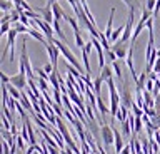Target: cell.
Listing matches in <instances>:
<instances>
[{"label": "cell", "instance_id": "1", "mask_svg": "<svg viewBox=\"0 0 160 154\" xmlns=\"http://www.w3.org/2000/svg\"><path fill=\"white\" fill-rule=\"evenodd\" d=\"M120 101H122V106L128 107V109H132L133 104H135L132 91H130V87H128V81H125L123 86H122V96H120Z\"/></svg>", "mask_w": 160, "mask_h": 154}, {"label": "cell", "instance_id": "2", "mask_svg": "<svg viewBox=\"0 0 160 154\" xmlns=\"http://www.w3.org/2000/svg\"><path fill=\"white\" fill-rule=\"evenodd\" d=\"M100 129H102V137H103V144L107 147H110L112 144H115V134H113V127L107 126V124H100Z\"/></svg>", "mask_w": 160, "mask_h": 154}, {"label": "cell", "instance_id": "3", "mask_svg": "<svg viewBox=\"0 0 160 154\" xmlns=\"http://www.w3.org/2000/svg\"><path fill=\"white\" fill-rule=\"evenodd\" d=\"M10 84H12L13 87H17L18 91H25L28 86V77H27V74H22V72H18L17 76H12L10 77Z\"/></svg>", "mask_w": 160, "mask_h": 154}, {"label": "cell", "instance_id": "4", "mask_svg": "<svg viewBox=\"0 0 160 154\" xmlns=\"http://www.w3.org/2000/svg\"><path fill=\"white\" fill-rule=\"evenodd\" d=\"M33 22L37 24V27H38L40 30L43 32V35L47 37V40H48V42H52L53 39H55V37H53V32H55V30H53V27L50 25V24H47V22H45L42 17H40V19H37V20H33Z\"/></svg>", "mask_w": 160, "mask_h": 154}, {"label": "cell", "instance_id": "5", "mask_svg": "<svg viewBox=\"0 0 160 154\" xmlns=\"http://www.w3.org/2000/svg\"><path fill=\"white\" fill-rule=\"evenodd\" d=\"M45 49H47V54L50 56V61H52V64H53V67L57 69V64H58V56L62 52H60V49L55 45L53 42H47L45 44Z\"/></svg>", "mask_w": 160, "mask_h": 154}, {"label": "cell", "instance_id": "6", "mask_svg": "<svg viewBox=\"0 0 160 154\" xmlns=\"http://www.w3.org/2000/svg\"><path fill=\"white\" fill-rule=\"evenodd\" d=\"M127 45H128V42L118 40V42H115L113 45H112V50L117 54L118 59H127V56H128V50H127L128 47Z\"/></svg>", "mask_w": 160, "mask_h": 154}, {"label": "cell", "instance_id": "7", "mask_svg": "<svg viewBox=\"0 0 160 154\" xmlns=\"http://www.w3.org/2000/svg\"><path fill=\"white\" fill-rule=\"evenodd\" d=\"M37 10L42 13V19L47 24H50V25H52L53 24V20H55V17H53V12H52V5H50V3L47 2V5L45 7H42V8H37Z\"/></svg>", "mask_w": 160, "mask_h": 154}, {"label": "cell", "instance_id": "8", "mask_svg": "<svg viewBox=\"0 0 160 154\" xmlns=\"http://www.w3.org/2000/svg\"><path fill=\"white\" fill-rule=\"evenodd\" d=\"M123 3L132 12H135V13H137L138 10H143V8H145V2H143V0H123Z\"/></svg>", "mask_w": 160, "mask_h": 154}, {"label": "cell", "instance_id": "9", "mask_svg": "<svg viewBox=\"0 0 160 154\" xmlns=\"http://www.w3.org/2000/svg\"><path fill=\"white\" fill-rule=\"evenodd\" d=\"M113 134H115V152L117 154H120L122 152V149L125 147V144H123V139H122V132L120 131H117V129H113Z\"/></svg>", "mask_w": 160, "mask_h": 154}, {"label": "cell", "instance_id": "10", "mask_svg": "<svg viewBox=\"0 0 160 154\" xmlns=\"http://www.w3.org/2000/svg\"><path fill=\"white\" fill-rule=\"evenodd\" d=\"M28 35H30V37H33L35 40L42 42L43 45L48 42V40H47V37L43 35V32H42V30H37V29H28Z\"/></svg>", "mask_w": 160, "mask_h": 154}, {"label": "cell", "instance_id": "11", "mask_svg": "<svg viewBox=\"0 0 160 154\" xmlns=\"http://www.w3.org/2000/svg\"><path fill=\"white\" fill-rule=\"evenodd\" d=\"M25 124H27V129H28V139H30V146H37V137H35V129L32 126V122H30V119L27 117L25 119Z\"/></svg>", "mask_w": 160, "mask_h": 154}, {"label": "cell", "instance_id": "12", "mask_svg": "<svg viewBox=\"0 0 160 154\" xmlns=\"http://www.w3.org/2000/svg\"><path fill=\"white\" fill-rule=\"evenodd\" d=\"M52 12H53V17H55V20H62V19H65L63 8L60 7V3H58V2L52 3Z\"/></svg>", "mask_w": 160, "mask_h": 154}, {"label": "cell", "instance_id": "13", "mask_svg": "<svg viewBox=\"0 0 160 154\" xmlns=\"http://www.w3.org/2000/svg\"><path fill=\"white\" fill-rule=\"evenodd\" d=\"M113 15H115V8H112L110 10V17H108V22H107V29H105V37L107 39H110L112 37V34H113V30H112V25H113Z\"/></svg>", "mask_w": 160, "mask_h": 154}, {"label": "cell", "instance_id": "14", "mask_svg": "<svg viewBox=\"0 0 160 154\" xmlns=\"http://www.w3.org/2000/svg\"><path fill=\"white\" fill-rule=\"evenodd\" d=\"M143 101H145V104H147V107L155 109V97L152 96L150 91H143Z\"/></svg>", "mask_w": 160, "mask_h": 154}, {"label": "cell", "instance_id": "15", "mask_svg": "<svg viewBox=\"0 0 160 154\" xmlns=\"http://www.w3.org/2000/svg\"><path fill=\"white\" fill-rule=\"evenodd\" d=\"M97 107H98V112H100V114H103V116H110V109L103 104L102 96H98V97H97Z\"/></svg>", "mask_w": 160, "mask_h": 154}, {"label": "cell", "instance_id": "16", "mask_svg": "<svg viewBox=\"0 0 160 154\" xmlns=\"http://www.w3.org/2000/svg\"><path fill=\"white\" fill-rule=\"evenodd\" d=\"M82 59H83V67H85V74L90 76V72H92V69H90V61H88V52L82 49Z\"/></svg>", "mask_w": 160, "mask_h": 154}, {"label": "cell", "instance_id": "17", "mask_svg": "<svg viewBox=\"0 0 160 154\" xmlns=\"http://www.w3.org/2000/svg\"><path fill=\"white\" fill-rule=\"evenodd\" d=\"M112 76H113V72H112V67L110 66H105L102 71H100V77H102L105 82H107L108 79H112Z\"/></svg>", "mask_w": 160, "mask_h": 154}, {"label": "cell", "instance_id": "18", "mask_svg": "<svg viewBox=\"0 0 160 154\" xmlns=\"http://www.w3.org/2000/svg\"><path fill=\"white\" fill-rule=\"evenodd\" d=\"M8 92H10V96H12L13 99H17V101H20V99H22V91H18L17 87H13L12 84H8Z\"/></svg>", "mask_w": 160, "mask_h": 154}, {"label": "cell", "instance_id": "19", "mask_svg": "<svg viewBox=\"0 0 160 154\" xmlns=\"http://www.w3.org/2000/svg\"><path fill=\"white\" fill-rule=\"evenodd\" d=\"M102 82H103V79L102 77H97V79H95V82H93V92H95V96H100V91H102Z\"/></svg>", "mask_w": 160, "mask_h": 154}, {"label": "cell", "instance_id": "20", "mask_svg": "<svg viewBox=\"0 0 160 154\" xmlns=\"http://www.w3.org/2000/svg\"><path fill=\"white\" fill-rule=\"evenodd\" d=\"M143 119L142 117H138V116H135V126H133V132L135 134H140L142 132V129H143Z\"/></svg>", "mask_w": 160, "mask_h": 154}, {"label": "cell", "instance_id": "21", "mask_svg": "<svg viewBox=\"0 0 160 154\" xmlns=\"http://www.w3.org/2000/svg\"><path fill=\"white\" fill-rule=\"evenodd\" d=\"M0 7H2V12H3V13H7V10H12V7H15V5H13L12 0H2Z\"/></svg>", "mask_w": 160, "mask_h": 154}, {"label": "cell", "instance_id": "22", "mask_svg": "<svg viewBox=\"0 0 160 154\" xmlns=\"http://www.w3.org/2000/svg\"><path fill=\"white\" fill-rule=\"evenodd\" d=\"M105 57H107V62H117L118 61V57H117V54H115L112 49H110V50H105Z\"/></svg>", "mask_w": 160, "mask_h": 154}, {"label": "cell", "instance_id": "23", "mask_svg": "<svg viewBox=\"0 0 160 154\" xmlns=\"http://www.w3.org/2000/svg\"><path fill=\"white\" fill-rule=\"evenodd\" d=\"M130 131H133L132 126H130L128 119L125 122H122V136H130Z\"/></svg>", "mask_w": 160, "mask_h": 154}, {"label": "cell", "instance_id": "24", "mask_svg": "<svg viewBox=\"0 0 160 154\" xmlns=\"http://www.w3.org/2000/svg\"><path fill=\"white\" fill-rule=\"evenodd\" d=\"M73 34H75V42H77V47H78V49H83V47H85V42H83L82 35H80V30L73 32Z\"/></svg>", "mask_w": 160, "mask_h": 154}, {"label": "cell", "instance_id": "25", "mask_svg": "<svg viewBox=\"0 0 160 154\" xmlns=\"http://www.w3.org/2000/svg\"><path fill=\"white\" fill-rule=\"evenodd\" d=\"M10 20L15 22V24L20 22V12H18L15 7H13V10H10Z\"/></svg>", "mask_w": 160, "mask_h": 154}, {"label": "cell", "instance_id": "26", "mask_svg": "<svg viewBox=\"0 0 160 154\" xmlns=\"http://www.w3.org/2000/svg\"><path fill=\"white\" fill-rule=\"evenodd\" d=\"M15 30H17L18 34H28V27L27 25H23V24H20V22H17L15 24Z\"/></svg>", "mask_w": 160, "mask_h": 154}, {"label": "cell", "instance_id": "27", "mask_svg": "<svg viewBox=\"0 0 160 154\" xmlns=\"http://www.w3.org/2000/svg\"><path fill=\"white\" fill-rule=\"evenodd\" d=\"M37 81H38V87H40V91H42V92H47V89H48V81H45V79H37Z\"/></svg>", "mask_w": 160, "mask_h": 154}, {"label": "cell", "instance_id": "28", "mask_svg": "<svg viewBox=\"0 0 160 154\" xmlns=\"http://www.w3.org/2000/svg\"><path fill=\"white\" fill-rule=\"evenodd\" d=\"M155 3H157V0H145V8L150 12L155 10Z\"/></svg>", "mask_w": 160, "mask_h": 154}, {"label": "cell", "instance_id": "29", "mask_svg": "<svg viewBox=\"0 0 160 154\" xmlns=\"http://www.w3.org/2000/svg\"><path fill=\"white\" fill-rule=\"evenodd\" d=\"M112 66H113V71H115V74H117V79L120 81V79H122V69H120V64H118V61H117V62H113Z\"/></svg>", "mask_w": 160, "mask_h": 154}, {"label": "cell", "instance_id": "30", "mask_svg": "<svg viewBox=\"0 0 160 154\" xmlns=\"http://www.w3.org/2000/svg\"><path fill=\"white\" fill-rule=\"evenodd\" d=\"M60 89H53V97H55V104H58V106H62V97H60Z\"/></svg>", "mask_w": 160, "mask_h": 154}, {"label": "cell", "instance_id": "31", "mask_svg": "<svg viewBox=\"0 0 160 154\" xmlns=\"http://www.w3.org/2000/svg\"><path fill=\"white\" fill-rule=\"evenodd\" d=\"M17 146H18L20 151H23L25 146H27V141H25V139H23L22 136H18V137H17Z\"/></svg>", "mask_w": 160, "mask_h": 154}, {"label": "cell", "instance_id": "32", "mask_svg": "<svg viewBox=\"0 0 160 154\" xmlns=\"http://www.w3.org/2000/svg\"><path fill=\"white\" fill-rule=\"evenodd\" d=\"M35 72L38 74V77H40V79H45V81H48V79H50V76L43 71V69H35Z\"/></svg>", "mask_w": 160, "mask_h": 154}, {"label": "cell", "instance_id": "33", "mask_svg": "<svg viewBox=\"0 0 160 154\" xmlns=\"http://www.w3.org/2000/svg\"><path fill=\"white\" fill-rule=\"evenodd\" d=\"M10 30H12V29H10V22H3L2 24V34L5 35V34H8Z\"/></svg>", "mask_w": 160, "mask_h": 154}, {"label": "cell", "instance_id": "34", "mask_svg": "<svg viewBox=\"0 0 160 154\" xmlns=\"http://www.w3.org/2000/svg\"><path fill=\"white\" fill-rule=\"evenodd\" d=\"M0 79H2V84H5V86H7V84H10V77H8L5 72H0Z\"/></svg>", "mask_w": 160, "mask_h": 154}, {"label": "cell", "instance_id": "35", "mask_svg": "<svg viewBox=\"0 0 160 154\" xmlns=\"http://www.w3.org/2000/svg\"><path fill=\"white\" fill-rule=\"evenodd\" d=\"M120 154H132V147H130V144H127L123 149H122V152Z\"/></svg>", "mask_w": 160, "mask_h": 154}, {"label": "cell", "instance_id": "36", "mask_svg": "<svg viewBox=\"0 0 160 154\" xmlns=\"http://www.w3.org/2000/svg\"><path fill=\"white\" fill-rule=\"evenodd\" d=\"M12 2H13L15 7H22V2H23V0H12Z\"/></svg>", "mask_w": 160, "mask_h": 154}]
</instances>
